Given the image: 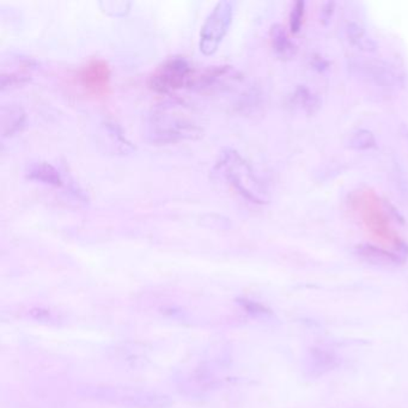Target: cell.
I'll use <instances>...</instances> for the list:
<instances>
[{"instance_id":"obj_1","label":"cell","mask_w":408,"mask_h":408,"mask_svg":"<svg viewBox=\"0 0 408 408\" xmlns=\"http://www.w3.org/2000/svg\"><path fill=\"white\" fill-rule=\"evenodd\" d=\"M200 133L192 109L177 100L164 101L150 115L149 135L155 143H177L196 138Z\"/></svg>"},{"instance_id":"obj_2","label":"cell","mask_w":408,"mask_h":408,"mask_svg":"<svg viewBox=\"0 0 408 408\" xmlns=\"http://www.w3.org/2000/svg\"><path fill=\"white\" fill-rule=\"evenodd\" d=\"M217 169L245 200L257 205L267 204L270 200L265 184L254 172L252 165L233 149H225L222 152Z\"/></svg>"},{"instance_id":"obj_3","label":"cell","mask_w":408,"mask_h":408,"mask_svg":"<svg viewBox=\"0 0 408 408\" xmlns=\"http://www.w3.org/2000/svg\"><path fill=\"white\" fill-rule=\"evenodd\" d=\"M194 77L196 72L184 57H169L149 77V88L157 94H172L184 86H192Z\"/></svg>"},{"instance_id":"obj_4","label":"cell","mask_w":408,"mask_h":408,"mask_svg":"<svg viewBox=\"0 0 408 408\" xmlns=\"http://www.w3.org/2000/svg\"><path fill=\"white\" fill-rule=\"evenodd\" d=\"M348 67L362 81L383 90H396L404 86V78L389 62L372 57H355Z\"/></svg>"},{"instance_id":"obj_5","label":"cell","mask_w":408,"mask_h":408,"mask_svg":"<svg viewBox=\"0 0 408 408\" xmlns=\"http://www.w3.org/2000/svg\"><path fill=\"white\" fill-rule=\"evenodd\" d=\"M95 396L113 404L138 408H165L172 404L168 396L130 387H98Z\"/></svg>"},{"instance_id":"obj_6","label":"cell","mask_w":408,"mask_h":408,"mask_svg":"<svg viewBox=\"0 0 408 408\" xmlns=\"http://www.w3.org/2000/svg\"><path fill=\"white\" fill-rule=\"evenodd\" d=\"M233 5L230 1H219L208 15L201 27L199 47L205 55H212L223 41L231 25Z\"/></svg>"},{"instance_id":"obj_7","label":"cell","mask_w":408,"mask_h":408,"mask_svg":"<svg viewBox=\"0 0 408 408\" xmlns=\"http://www.w3.org/2000/svg\"><path fill=\"white\" fill-rule=\"evenodd\" d=\"M78 86L91 96H104L111 88V69L103 59H91L78 69Z\"/></svg>"},{"instance_id":"obj_8","label":"cell","mask_w":408,"mask_h":408,"mask_svg":"<svg viewBox=\"0 0 408 408\" xmlns=\"http://www.w3.org/2000/svg\"><path fill=\"white\" fill-rule=\"evenodd\" d=\"M35 66H36V62L32 57H10L1 66V72H0L1 90L16 88L28 82Z\"/></svg>"},{"instance_id":"obj_9","label":"cell","mask_w":408,"mask_h":408,"mask_svg":"<svg viewBox=\"0 0 408 408\" xmlns=\"http://www.w3.org/2000/svg\"><path fill=\"white\" fill-rule=\"evenodd\" d=\"M241 81V74L231 66H212L194 77L192 86L199 90H213Z\"/></svg>"},{"instance_id":"obj_10","label":"cell","mask_w":408,"mask_h":408,"mask_svg":"<svg viewBox=\"0 0 408 408\" xmlns=\"http://www.w3.org/2000/svg\"><path fill=\"white\" fill-rule=\"evenodd\" d=\"M355 253L362 257L364 261L369 262L372 265L381 266V267H394L400 265V257L388 252V250L379 248L372 245H360L355 248Z\"/></svg>"},{"instance_id":"obj_11","label":"cell","mask_w":408,"mask_h":408,"mask_svg":"<svg viewBox=\"0 0 408 408\" xmlns=\"http://www.w3.org/2000/svg\"><path fill=\"white\" fill-rule=\"evenodd\" d=\"M270 41L274 53L283 60H290L297 53V47L282 25L277 23L271 27Z\"/></svg>"},{"instance_id":"obj_12","label":"cell","mask_w":408,"mask_h":408,"mask_svg":"<svg viewBox=\"0 0 408 408\" xmlns=\"http://www.w3.org/2000/svg\"><path fill=\"white\" fill-rule=\"evenodd\" d=\"M338 365H339L338 357L334 353L321 348H313L306 360V369L309 370L311 376L323 375Z\"/></svg>"},{"instance_id":"obj_13","label":"cell","mask_w":408,"mask_h":408,"mask_svg":"<svg viewBox=\"0 0 408 408\" xmlns=\"http://www.w3.org/2000/svg\"><path fill=\"white\" fill-rule=\"evenodd\" d=\"M27 177L29 180L37 181L53 187H62L64 184L59 170L47 162H35L30 164L27 169Z\"/></svg>"},{"instance_id":"obj_14","label":"cell","mask_w":408,"mask_h":408,"mask_svg":"<svg viewBox=\"0 0 408 408\" xmlns=\"http://www.w3.org/2000/svg\"><path fill=\"white\" fill-rule=\"evenodd\" d=\"M1 132L3 137H11L21 130L25 121V113L21 107L8 106L1 107Z\"/></svg>"},{"instance_id":"obj_15","label":"cell","mask_w":408,"mask_h":408,"mask_svg":"<svg viewBox=\"0 0 408 408\" xmlns=\"http://www.w3.org/2000/svg\"><path fill=\"white\" fill-rule=\"evenodd\" d=\"M345 35H346L348 42L362 52L372 53L377 49L376 42L372 40V37L369 36L365 29L355 22L347 23L346 27H345Z\"/></svg>"},{"instance_id":"obj_16","label":"cell","mask_w":408,"mask_h":408,"mask_svg":"<svg viewBox=\"0 0 408 408\" xmlns=\"http://www.w3.org/2000/svg\"><path fill=\"white\" fill-rule=\"evenodd\" d=\"M346 147L355 151H367L376 147V137L369 130H357L346 140Z\"/></svg>"},{"instance_id":"obj_17","label":"cell","mask_w":408,"mask_h":408,"mask_svg":"<svg viewBox=\"0 0 408 408\" xmlns=\"http://www.w3.org/2000/svg\"><path fill=\"white\" fill-rule=\"evenodd\" d=\"M294 100L298 103V106L302 107L303 109L308 114H314L318 111L321 106L318 96H315L306 86H298L297 90L294 91Z\"/></svg>"},{"instance_id":"obj_18","label":"cell","mask_w":408,"mask_h":408,"mask_svg":"<svg viewBox=\"0 0 408 408\" xmlns=\"http://www.w3.org/2000/svg\"><path fill=\"white\" fill-rule=\"evenodd\" d=\"M306 13V4L304 1L294 3L292 11L290 13V28L292 33H298L302 27L303 18Z\"/></svg>"},{"instance_id":"obj_19","label":"cell","mask_w":408,"mask_h":408,"mask_svg":"<svg viewBox=\"0 0 408 408\" xmlns=\"http://www.w3.org/2000/svg\"><path fill=\"white\" fill-rule=\"evenodd\" d=\"M101 5L107 13H111V10H114V13L111 15H115V16H123L128 13V8H130V4L125 1H106V3H101Z\"/></svg>"},{"instance_id":"obj_20","label":"cell","mask_w":408,"mask_h":408,"mask_svg":"<svg viewBox=\"0 0 408 408\" xmlns=\"http://www.w3.org/2000/svg\"><path fill=\"white\" fill-rule=\"evenodd\" d=\"M242 304L245 306V311H248V313H252V314H270V311H267L261 304L250 302V301H242Z\"/></svg>"},{"instance_id":"obj_21","label":"cell","mask_w":408,"mask_h":408,"mask_svg":"<svg viewBox=\"0 0 408 408\" xmlns=\"http://www.w3.org/2000/svg\"><path fill=\"white\" fill-rule=\"evenodd\" d=\"M400 133L401 135H402V137L406 139V142L408 143V126H406V125H402V126L400 127Z\"/></svg>"}]
</instances>
